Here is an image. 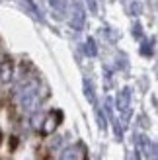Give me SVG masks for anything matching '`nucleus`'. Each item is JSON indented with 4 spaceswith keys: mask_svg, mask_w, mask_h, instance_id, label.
<instances>
[{
    "mask_svg": "<svg viewBox=\"0 0 158 160\" xmlns=\"http://www.w3.org/2000/svg\"><path fill=\"white\" fill-rule=\"evenodd\" d=\"M61 121H62V111L53 109V111H49V113H47L45 121L41 123V127H39V131H41L43 135H51V133L57 131V127L61 125Z\"/></svg>",
    "mask_w": 158,
    "mask_h": 160,
    "instance_id": "obj_1",
    "label": "nucleus"
},
{
    "mask_svg": "<svg viewBox=\"0 0 158 160\" xmlns=\"http://www.w3.org/2000/svg\"><path fill=\"white\" fill-rule=\"evenodd\" d=\"M84 23H86V14H84V8H82V4L74 2L72 16H70V26H72V29L80 31V29L84 28Z\"/></svg>",
    "mask_w": 158,
    "mask_h": 160,
    "instance_id": "obj_2",
    "label": "nucleus"
},
{
    "mask_svg": "<svg viewBox=\"0 0 158 160\" xmlns=\"http://www.w3.org/2000/svg\"><path fill=\"white\" fill-rule=\"evenodd\" d=\"M129 102H131V92H129V88H123V90L117 94V109L121 111V113L125 115L123 119L127 121L129 119Z\"/></svg>",
    "mask_w": 158,
    "mask_h": 160,
    "instance_id": "obj_3",
    "label": "nucleus"
},
{
    "mask_svg": "<svg viewBox=\"0 0 158 160\" xmlns=\"http://www.w3.org/2000/svg\"><path fill=\"white\" fill-rule=\"evenodd\" d=\"M137 142H139V147L143 148V152L146 154L148 160H158V148L154 142H151L146 137H137Z\"/></svg>",
    "mask_w": 158,
    "mask_h": 160,
    "instance_id": "obj_4",
    "label": "nucleus"
},
{
    "mask_svg": "<svg viewBox=\"0 0 158 160\" xmlns=\"http://www.w3.org/2000/svg\"><path fill=\"white\" fill-rule=\"evenodd\" d=\"M12 76H14V62L6 57L2 62H0V82L8 84L12 80Z\"/></svg>",
    "mask_w": 158,
    "mask_h": 160,
    "instance_id": "obj_5",
    "label": "nucleus"
},
{
    "mask_svg": "<svg viewBox=\"0 0 158 160\" xmlns=\"http://www.w3.org/2000/svg\"><path fill=\"white\" fill-rule=\"evenodd\" d=\"M49 4H51V8L55 10V14L61 16V18L67 14V0H49Z\"/></svg>",
    "mask_w": 158,
    "mask_h": 160,
    "instance_id": "obj_6",
    "label": "nucleus"
},
{
    "mask_svg": "<svg viewBox=\"0 0 158 160\" xmlns=\"http://www.w3.org/2000/svg\"><path fill=\"white\" fill-rule=\"evenodd\" d=\"M23 6H26V10L33 16V18H37V20H41L43 22V16H41V12L37 10V6H35V2L33 0H26V2H23Z\"/></svg>",
    "mask_w": 158,
    "mask_h": 160,
    "instance_id": "obj_7",
    "label": "nucleus"
},
{
    "mask_svg": "<svg viewBox=\"0 0 158 160\" xmlns=\"http://www.w3.org/2000/svg\"><path fill=\"white\" fill-rule=\"evenodd\" d=\"M84 94H86V98H88V102L96 106V94H94V86H92V82H88V80L84 82Z\"/></svg>",
    "mask_w": 158,
    "mask_h": 160,
    "instance_id": "obj_8",
    "label": "nucleus"
},
{
    "mask_svg": "<svg viewBox=\"0 0 158 160\" xmlns=\"http://www.w3.org/2000/svg\"><path fill=\"white\" fill-rule=\"evenodd\" d=\"M86 55H88V57H96L98 55V47H96V41H94L92 37H88V41H86Z\"/></svg>",
    "mask_w": 158,
    "mask_h": 160,
    "instance_id": "obj_9",
    "label": "nucleus"
},
{
    "mask_svg": "<svg viewBox=\"0 0 158 160\" xmlns=\"http://www.w3.org/2000/svg\"><path fill=\"white\" fill-rule=\"evenodd\" d=\"M96 113H98V123H100V129H106V127H107V121H106L104 113H101V109H96Z\"/></svg>",
    "mask_w": 158,
    "mask_h": 160,
    "instance_id": "obj_10",
    "label": "nucleus"
},
{
    "mask_svg": "<svg viewBox=\"0 0 158 160\" xmlns=\"http://www.w3.org/2000/svg\"><path fill=\"white\" fill-rule=\"evenodd\" d=\"M141 53H143L145 57H151V53H152V45H151V43H143V47H141Z\"/></svg>",
    "mask_w": 158,
    "mask_h": 160,
    "instance_id": "obj_11",
    "label": "nucleus"
},
{
    "mask_svg": "<svg viewBox=\"0 0 158 160\" xmlns=\"http://www.w3.org/2000/svg\"><path fill=\"white\" fill-rule=\"evenodd\" d=\"M86 4H88V8H90V12H94V14L98 12V4H96V0H86Z\"/></svg>",
    "mask_w": 158,
    "mask_h": 160,
    "instance_id": "obj_12",
    "label": "nucleus"
},
{
    "mask_svg": "<svg viewBox=\"0 0 158 160\" xmlns=\"http://www.w3.org/2000/svg\"><path fill=\"white\" fill-rule=\"evenodd\" d=\"M133 33H135L137 37H141V35H143V29H141V26H139V23H135V29H133Z\"/></svg>",
    "mask_w": 158,
    "mask_h": 160,
    "instance_id": "obj_13",
    "label": "nucleus"
},
{
    "mask_svg": "<svg viewBox=\"0 0 158 160\" xmlns=\"http://www.w3.org/2000/svg\"><path fill=\"white\" fill-rule=\"evenodd\" d=\"M0 142H2V131H0Z\"/></svg>",
    "mask_w": 158,
    "mask_h": 160,
    "instance_id": "obj_14",
    "label": "nucleus"
}]
</instances>
